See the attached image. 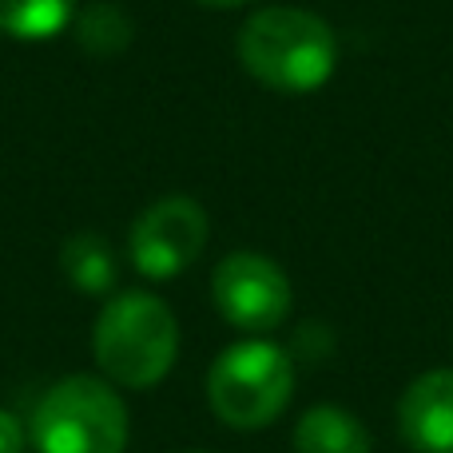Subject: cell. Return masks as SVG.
<instances>
[{
  "mask_svg": "<svg viewBox=\"0 0 453 453\" xmlns=\"http://www.w3.org/2000/svg\"><path fill=\"white\" fill-rule=\"evenodd\" d=\"M239 64L271 92H319L338 68V36L319 12L266 4L239 28Z\"/></svg>",
  "mask_w": 453,
  "mask_h": 453,
  "instance_id": "cell-1",
  "label": "cell"
},
{
  "mask_svg": "<svg viewBox=\"0 0 453 453\" xmlns=\"http://www.w3.org/2000/svg\"><path fill=\"white\" fill-rule=\"evenodd\" d=\"M92 358L119 390H151L180 358V322L151 290L108 295L92 326Z\"/></svg>",
  "mask_w": 453,
  "mask_h": 453,
  "instance_id": "cell-2",
  "label": "cell"
},
{
  "mask_svg": "<svg viewBox=\"0 0 453 453\" xmlns=\"http://www.w3.org/2000/svg\"><path fill=\"white\" fill-rule=\"evenodd\" d=\"M127 406L108 378L68 374L40 394L28 422L36 453H124Z\"/></svg>",
  "mask_w": 453,
  "mask_h": 453,
  "instance_id": "cell-3",
  "label": "cell"
},
{
  "mask_svg": "<svg viewBox=\"0 0 453 453\" xmlns=\"http://www.w3.org/2000/svg\"><path fill=\"white\" fill-rule=\"evenodd\" d=\"M295 398V362L266 338L226 346L207 370V402L231 430H266Z\"/></svg>",
  "mask_w": 453,
  "mask_h": 453,
  "instance_id": "cell-4",
  "label": "cell"
},
{
  "mask_svg": "<svg viewBox=\"0 0 453 453\" xmlns=\"http://www.w3.org/2000/svg\"><path fill=\"white\" fill-rule=\"evenodd\" d=\"M211 298L215 311L242 334H271L290 314V279L274 258L258 250H234L219 258L211 274Z\"/></svg>",
  "mask_w": 453,
  "mask_h": 453,
  "instance_id": "cell-5",
  "label": "cell"
},
{
  "mask_svg": "<svg viewBox=\"0 0 453 453\" xmlns=\"http://www.w3.org/2000/svg\"><path fill=\"white\" fill-rule=\"evenodd\" d=\"M207 211L188 196H167L151 203L127 234V255L132 266L151 282H164L183 274L207 247Z\"/></svg>",
  "mask_w": 453,
  "mask_h": 453,
  "instance_id": "cell-6",
  "label": "cell"
},
{
  "mask_svg": "<svg viewBox=\"0 0 453 453\" xmlns=\"http://www.w3.org/2000/svg\"><path fill=\"white\" fill-rule=\"evenodd\" d=\"M398 430L418 453H453V370H430L406 386Z\"/></svg>",
  "mask_w": 453,
  "mask_h": 453,
  "instance_id": "cell-7",
  "label": "cell"
},
{
  "mask_svg": "<svg viewBox=\"0 0 453 453\" xmlns=\"http://www.w3.org/2000/svg\"><path fill=\"white\" fill-rule=\"evenodd\" d=\"M295 453H374V438L350 410L314 406L295 426Z\"/></svg>",
  "mask_w": 453,
  "mask_h": 453,
  "instance_id": "cell-8",
  "label": "cell"
},
{
  "mask_svg": "<svg viewBox=\"0 0 453 453\" xmlns=\"http://www.w3.org/2000/svg\"><path fill=\"white\" fill-rule=\"evenodd\" d=\"M60 266H64L68 282L80 290V295H96V298L116 295L119 263H116V255H111V247H108L104 234L76 231L60 247Z\"/></svg>",
  "mask_w": 453,
  "mask_h": 453,
  "instance_id": "cell-9",
  "label": "cell"
},
{
  "mask_svg": "<svg viewBox=\"0 0 453 453\" xmlns=\"http://www.w3.org/2000/svg\"><path fill=\"white\" fill-rule=\"evenodd\" d=\"M80 0H0V32L12 40H52L76 20Z\"/></svg>",
  "mask_w": 453,
  "mask_h": 453,
  "instance_id": "cell-10",
  "label": "cell"
},
{
  "mask_svg": "<svg viewBox=\"0 0 453 453\" xmlns=\"http://www.w3.org/2000/svg\"><path fill=\"white\" fill-rule=\"evenodd\" d=\"M76 40L92 56H111L119 48H127L132 40V20L116 0H100V4L76 12Z\"/></svg>",
  "mask_w": 453,
  "mask_h": 453,
  "instance_id": "cell-11",
  "label": "cell"
},
{
  "mask_svg": "<svg viewBox=\"0 0 453 453\" xmlns=\"http://www.w3.org/2000/svg\"><path fill=\"white\" fill-rule=\"evenodd\" d=\"M28 449V430L16 422V414L0 410V453H24Z\"/></svg>",
  "mask_w": 453,
  "mask_h": 453,
  "instance_id": "cell-12",
  "label": "cell"
},
{
  "mask_svg": "<svg viewBox=\"0 0 453 453\" xmlns=\"http://www.w3.org/2000/svg\"><path fill=\"white\" fill-rule=\"evenodd\" d=\"M199 4H207V8H242V4H250V0H199Z\"/></svg>",
  "mask_w": 453,
  "mask_h": 453,
  "instance_id": "cell-13",
  "label": "cell"
}]
</instances>
